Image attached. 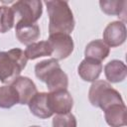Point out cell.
<instances>
[{
    "mask_svg": "<svg viewBox=\"0 0 127 127\" xmlns=\"http://www.w3.org/2000/svg\"><path fill=\"white\" fill-rule=\"evenodd\" d=\"M46 5L50 18V35L59 33L69 35L74 28V19L67 2L60 0L47 1Z\"/></svg>",
    "mask_w": 127,
    "mask_h": 127,
    "instance_id": "obj_1",
    "label": "cell"
},
{
    "mask_svg": "<svg viewBox=\"0 0 127 127\" xmlns=\"http://www.w3.org/2000/svg\"><path fill=\"white\" fill-rule=\"evenodd\" d=\"M27 61L25 52L20 49L0 52V80L3 83L12 82L25 68Z\"/></svg>",
    "mask_w": 127,
    "mask_h": 127,
    "instance_id": "obj_2",
    "label": "cell"
},
{
    "mask_svg": "<svg viewBox=\"0 0 127 127\" xmlns=\"http://www.w3.org/2000/svg\"><path fill=\"white\" fill-rule=\"evenodd\" d=\"M88 98L93 106H97L103 111L111 105L124 103L120 93L104 80L93 81L89 88Z\"/></svg>",
    "mask_w": 127,
    "mask_h": 127,
    "instance_id": "obj_3",
    "label": "cell"
},
{
    "mask_svg": "<svg viewBox=\"0 0 127 127\" xmlns=\"http://www.w3.org/2000/svg\"><path fill=\"white\" fill-rule=\"evenodd\" d=\"M15 18L18 17V22L36 23L43 12L42 2L38 0H21L15 2L11 6Z\"/></svg>",
    "mask_w": 127,
    "mask_h": 127,
    "instance_id": "obj_4",
    "label": "cell"
},
{
    "mask_svg": "<svg viewBox=\"0 0 127 127\" xmlns=\"http://www.w3.org/2000/svg\"><path fill=\"white\" fill-rule=\"evenodd\" d=\"M52 50V55L57 61L67 58L73 51V41L67 34H53L50 35L48 41Z\"/></svg>",
    "mask_w": 127,
    "mask_h": 127,
    "instance_id": "obj_5",
    "label": "cell"
},
{
    "mask_svg": "<svg viewBox=\"0 0 127 127\" xmlns=\"http://www.w3.org/2000/svg\"><path fill=\"white\" fill-rule=\"evenodd\" d=\"M48 103L51 111L57 114L67 113L73 106L72 97L66 89L48 93Z\"/></svg>",
    "mask_w": 127,
    "mask_h": 127,
    "instance_id": "obj_6",
    "label": "cell"
},
{
    "mask_svg": "<svg viewBox=\"0 0 127 127\" xmlns=\"http://www.w3.org/2000/svg\"><path fill=\"white\" fill-rule=\"evenodd\" d=\"M103 42L108 47H117L126 40V27L121 21L109 23L103 32Z\"/></svg>",
    "mask_w": 127,
    "mask_h": 127,
    "instance_id": "obj_7",
    "label": "cell"
},
{
    "mask_svg": "<svg viewBox=\"0 0 127 127\" xmlns=\"http://www.w3.org/2000/svg\"><path fill=\"white\" fill-rule=\"evenodd\" d=\"M11 85L18 92L20 104H28L31 98L38 92L35 83L27 76H18L11 82Z\"/></svg>",
    "mask_w": 127,
    "mask_h": 127,
    "instance_id": "obj_8",
    "label": "cell"
},
{
    "mask_svg": "<svg viewBox=\"0 0 127 127\" xmlns=\"http://www.w3.org/2000/svg\"><path fill=\"white\" fill-rule=\"evenodd\" d=\"M40 34V28L36 23L17 22L16 24V37L24 45L29 46L35 43L39 39Z\"/></svg>",
    "mask_w": 127,
    "mask_h": 127,
    "instance_id": "obj_9",
    "label": "cell"
},
{
    "mask_svg": "<svg viewBox=\"0 0 127 127\" xmlns=\"http://www.w3.org/2000/svg\"><path fill=\"white\" fill-rule=\"evenodd\" d=\"M30 111L39 118H49L54 113L51 111L48 103V93L47 92H37L31 100L28 102Z\"/></svg>",
    "mask_w": 127,
    "mask_h": 127,
    "instance_id": "obj_10",
    "label": "cell"
},
{
    "mask_svg": "<svg viewBox=\"0 0 127 127\" xmlns=\"http://www.w3.org/2000/svg\"><path fill=\"white\" fill-rule=\"evenodd\" d=\"M104 117L111 127H122L127 123L126 107L123 104H114L104 110Z\"/></svg>",
    "mask_w": 127,
    "mask_h": 127,
    "instance_id": "obj_11",
    "label": "cell"
},
{
    "mask_svg": "<svg viewBox=\"0 0 127 127\" xmlns=\"http://www.w3.org/2000/svg\"><path fill=\"white\" fill-rule=\"evenodd\" d=\"M101 70V63L90 59H84L78 65V74L85 81H95L100 75Z\"/></svg>",
    "mask_w": 127,
    "mask_h": 127,
    "instance_id": "obj_12",
    "label": "cell"
},
{
    "mask_svg": "<svg viewBox=\"0 0 127 127\" xmlns=\"http://www.w3.org/2000/svg\"><path fill=\"white\" fill-rule=\"evenodd\" d=\"M109 52V47L102 40H94L87 44V46L85 47L84 55L85 59H90L101 63V61L107 58Z\"/></svg>",
    "mask_w": 127,
    "mask_h": 127,
    "instance_id": "obj_13",
    "label": "cell"
},
{
    "mask_svg": "<svg viewBox=\"0 0 127 127\" xmlns=\"http://www.w3.org/2000/svg\"><path fill=\"white\" fill-rule=\"evenodd\" d=\"M104 72H105L106 78L110 82L117 83L125 79L126 74H127V68L123 62L113 60L105 65Z\"/></svg>",
    "mask_w": 127,
    "mask_h": 127,
    "instance_id": "obj_14",
    "label": "cell"
},
{
    "mask_svg": "<svg viewBox=\"0 0 127 127\" xmlns=\"http://www.w3.org/2000/svg\"><path fill=\"white\" fill-rule=\"evenodd\" d=\"M45 82L50 92H52L66 89L68 84V78L66 73L61 67H58L47 76Z\"/></svg>",
    "mask_w": 127,
    "mask_h": 127,
    "instance_id": "obj_15",
    "label": "cell"
},
{
    "mask_svg": "<svg viewBox=\"0 0 127 127\" xmlns=\"http://www.w3.org/2000/svg\"><path fill=\"white\" fill-rule=\"evenodd\" d=\"M25 55L28 60H35L40 57L51 56L52 50L47 41H41L29 45L25 50Z\"/></svg>",
    "mask_w": 127,
    "mask_h": 127,
    "instance_id": "obj_16",
    "label": "cell"
},
{
    "mask_svg": "<svg viewBox=\"0 0 127 127\" xmlns=\"http://www.w3.org/2000/svg\"><path fill=\"white\" fill-rule=\"evenodd\" d=\"M19 103V95L17 90L10 85L0 86V107L10 108Z\"/></svg>",
    "mask_w": 127,
    "mask_h": 127,
    "instance_id": "obj_17",
    "label": "cell"
},
{
    "mask_svg": "<svg viewBox=\"0 0 127 127\" xmlns=\"http://www.w3.org/2000/svg\"><path fill=\"white\" fill-rule=\"evenodd\" d=\"M101 10L107 15L125 16L127 2L124 0H101L99 1Z\"/></svg>",
    "mask_w": 127,
    "mask_h": 127,
    "instance_id": "obj_18",
    "label": "cell"
},
{
    "mask_svg": "<svg viewBox=\"0 0 127 127\" xmlns=\"http://www.w3.org/2000/svg\"><path fill=\"white\" fill-rule=\"evenodd\" d=\"M61 67L60 64L58 63V61L56 59H50V60H46V61H42L41 63L37 64L35 66V73L36 76L45 82L47 76L56 68Z\"/></svg>",
    "mask_w": 127,
    "mask_h": 127,
    "instance_id": "obj_19",
    "label": "cell"
},
{
    "mask_svg": "<svg viewBox=\"0 0 127 127\" xmlns=\"http://www.w3.org/2000/svg\"><path fill=\"white\" fill-rule=\"evenodd\" d=\"M15 23V15L11 7L0 6V33L11 30Z\"/></svg>",
    "mask_w": 127,
    "mask_h": 127,
    "instance_id": "obj_20",
    "label": "cell"
},
{
    "mask_svg": "<svg viewBox=\"0 0 127 127\" xmlns=\"http://www.w3.org/2000/svg\"><path fill=\"white\" fill-rule=\"evenodd\" d=\"M53 127H76V119L70 112L57 114L53 119Z\"/></svg>",
    "mask_w": 127,
    "mask_h": 127,
    "instance_id": "obj_21",
    "label": "cell"
},
{
    "mask_svg": "<svg viewBox=\"0 0 127 127\" xmlns=\"http://www.w3.org/2000/svg\"><path fill=\"white\" fill-rule=\"evenodd\" d=\"M31 127H40V126H31Z\"/></svg>",
    "mask_w": 127,
    "mask_h": 127,
    "instance_id": "obj_22",
    "label": "cell"
}]
</instances>
